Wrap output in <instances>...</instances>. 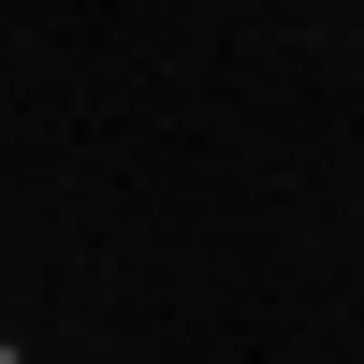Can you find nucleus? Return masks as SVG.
Here are the masks:
<instances>
[{
    "label": "nucleus",
    "mask_w": 364,
    "mask_h": 364,
    "mask_svg": "<svg viewBox=\"0 0 364 364\" xmlns=\"http://www.w3.org/2000/svg\"><path fill=\"white\" fill-rule=\"evenodd\" d=\"M0 364H29V350H15V336H0Z\"/></svg>",
    "instance_id": "f257e3e1"
}]
</instances>
